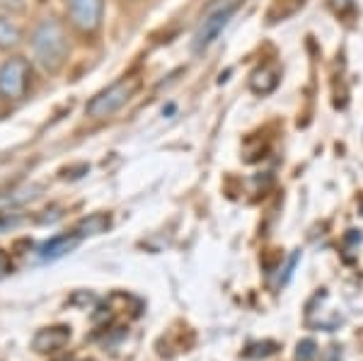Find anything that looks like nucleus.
<instances>
[{
    "label": "nucleus",
    "mask_w": 363,
    "mask_h": 361,
    "mask_svg": "<svg viewBox=\"0 0 363 361\" xmlns=\"http://www.w3.org/2000/svg\"><path fill=\"white\" fill-rule=\"evenodd\" d=\"M29 46H32V54L37 58V63L46 73H58L66 66L70 56L66 25L61 20H56V17H46V20H42L32 29Z\"/></svg>",
    "instance_id": "nucleus-1"
},
{
    "label": "nucleus",
    "mask_w": 363,
    "mask_h": 361,
    "mask_svg": "<svg viewBox=\"0 0 363 361\" xmlns=\"http://www.w3.org/2000/svg\"><path fill=\"white\" fill-rule=\"evenodd\" d=\"M242 0H211L206 10L199 17V25L194 29V39H191V49L196 54L206 51L216 39L220 37V32L228 27L230 17L238 13Z\"/></svg>",
    "instance_id": "nucleus-2"
},
{
    "label": "nucleus",
    "mask_w": 363,
    "mask_h": 361,
    "mask_svg": "<svg viewBox=\"0 0 363 361\" xmlns=\"http://www.w3.org/2000/svg\"><path fill=\"white\" fill-rule=\"evenodd\" d=\"M136 90H138L136 78L116 80V83L104 87L102 92H97V95L87 102L85 112L87 116H92V119H107V116H112L114 112H119V109L136 95Z\"/></svg>",
    "instance_id": "nucleus-3"
},
{
    "label": "nucleus",
    "mask_w": 363,
    "mask_h": 361,
    "mask_svg": "<svg viewBox=\"0 0 363 361\" xmlns=\"http://www.w3.org/2000/svg\"><path fill=\"white\" fill-rule=\"evenodd\" d=\"M29 83H32V66L25 56H10L0 63V100H22L29 90Z\"/></svg>",
    "instance_id": "nucleus-4"
},
{
    "label": "nucleus",
    "mask_w": 363,
    "mask_h": 361,
    "mask_svg": "<svg viewBox=\"0 0 363 361\" xmlns=\"http://www.w3.org/2000/svg\"><path fill=\"white\" fill-rule=\"evenodd\" d=\"M66 13L78 32L95 34L104 20V0H66Z\"/></svg>",
    "instance_id": "nucleus-5"
},
{
    "label": "nucleus",
    "mask_w": 363,
    "mask_h": 361,
    "mask_svg": "<svg viewBox=\"0 0 363 361\" xmlns=\"http://www.w3.org/2000/svg\"><path fill=\"white\" fill-rule=\"evenodd\" d=\"M83 235H85V233H78V231L68 233V235H58V238H54V240L44 243L42 250H39V257H42L44 262L63 257V255L70 252V250H73L80 240H83Z\"/></svg>",
    "instance_id": "nucleus-6"
},
{
    "label": "nucleus",
    "mask_w": 363,
    "mask_h": 361,
    "mask_svg": "<svg viewBox=\"0 0 363 361\" xmlns=\"http://www.w3.org/2000/svg\"><path fill=\"white\" fill-rule=\"evenodd\" d=\"M279 78H281V73L274 66H262V68H257V71L252 73L250 90L255 92V95H269V92L277 90Z\"/></svg>",
    "instance_id": "nucleus-7"
},
{
    "label": "nucleus",
    "mask_w": 363,
    "mask_h": 361,
    "mask_svg": "<svg viewBox=\"0 0 363 361\" xmlns=\"http://www.w3.org/2000/svg\"><path fill=\"white\" fill-rule=\"evenodd\" d=\"M303 5H306V0H274L267 13L269 25H277V22H284V20H289V17H294Z\"/></svg>",
    "instance_id": "nucleus-8"
},
{
    "label": "nucleus",
    "mask_w": 363,
    "mask_h": 361,
    "mask_svg": "<svg viewBox=\"0 0 363 361\" xmlns=\"http://www.w3.org/2000/svg\"><path fill=\"white\" fill-rule=\"evenodd\" d=\"M22 42V29L10 17H0V49L10 51Z\"/></svg>",
    "instance_id": "nucleus-9"
},
{
    "label": "nucleus",
    "mask_w": 363,
    "mask_h": 361,
    "mask_svg": "<svg viewBox=\"0 0 363 361\" xmlns=\"http://www.w3.org/2000/svg\"><path fill=\"white\" fill-rule=\"evenodd\" d=\"M313 354H315V342H303L301 347H298V359L301 361H310L313 359Z\"/></svg>",
    "instance_id": "nucleus-10"
},
{
    "label": "nucleus",
    "mask_w": 363,
    "mask_h": 361,
    "mask_svg": "<svg viewBox=\"0 0 363 361\" xmlns=\"http://www.w3.org/2000/svg\"><path fill=\"white\" fill-rule=\"evenodd\" d=\"M0 112H3V109H0Z\"/></svg>",
    "instance_id": "nucleus-11"
}]
</instances>
